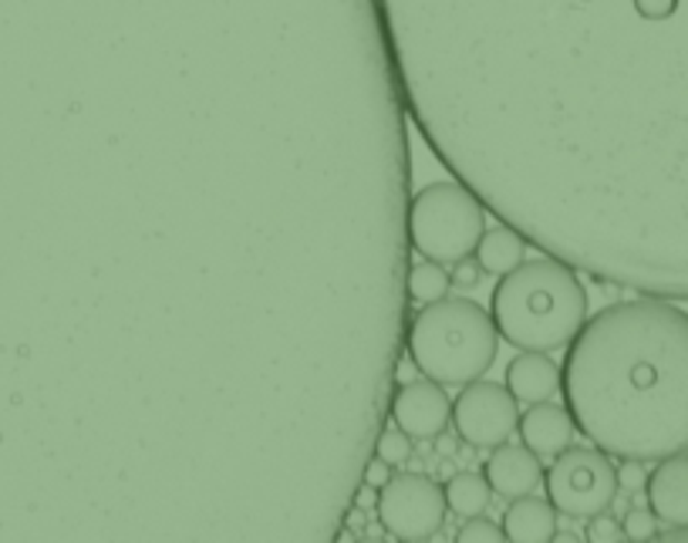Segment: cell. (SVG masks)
<instances>
[{"mask_svg": "<svg viewBox=\"0 0 688 543\" xmlns=\"http://www.w3.org/2000/svg\"><path fill=\"white\" fill-rule=\"evenodd\" d=\"M564 405L580 435L615 460L688 449V314L641 298L597 311L567 344Z\"/></svg>", "mask_w": 688, "mask_h": 543, "instance_id": "cell-1", "label": "cell"}, {"mask_svg": "<svg viewBox=\"0 0 688 543\" xmlns=\"http://www.w3.org/2000/svg\"><path fill=\"white\" fill-rule=\"evenodd\" d=\"M590 298L574 267L557 257L524 260L493 288L489 318L496 334L520 351H557L587 321Z\"/></svg>", "mask_w": 688, "mask_h": 543, "instance_id": "cell-2", "label": "cell"}, {"mask_svg": "<svg viewBox=\"0 0 688 543\" xmlns=\"http://www.w3.org/2000/svg\"><path fill=\"white\" fill-rule=\"evenodd\" d=\"M405 344L418 375L463 389L489 372L499 334L483 304L446 294L433 304H422L408 324Z\"/></svg>", "mask_w": 688, "mask_h": 543, "instance_id": "cell-3", "label": "cell"}, {"mask_svg": "<svg viewBox=\"0 0 688 543\" xmlns=\"http://www.w3.org/2000/svg\"><path fill=\"white\" fill-rule=\"evenodd\" d=\"M486 230V207L459 179L428 183L412 197L408 207V240L422 260L456 263L473 257Z\"/></svg>", "mask_w": 688, "mask_h": 543, "instance_id": "cell-4", "label": "cell"}, {"mask_svg": "<svg viewBox=\"0 0 688 543\" xmlns=\"http://www.w3.org/2000/svg\"><path fill=\"white\" fill-rule=\"evenodd\" d=\"M550 506L567 520H590L611 510L618 496V466L597 445H567L544 473Z\"/></svg>", "mask_w": 688, "mask_h": 543, "instance_id": "cell-5", "label": "cell"}, {"mask_svg": "<svg viewBox=\"0 0 688 543\" xmlns=\"http://www.w3.org/2000/svg\"><path fill=\"white\" fill-rule=\"evenodd\" d=\"M375 513L385 533L395 540H433L446 523V496L433 476L402 473L378 490Z\"/></svg>", "mask_w": 688, "mask_h": 543, "instance_id": "cell-6", "label": "cell"}, {"mask_svg": "<svg viewBox=\"0 0 688 543\" xmlns=\"http://www.w3.org/2000/svg\"><path fill=\"white\" fill-rule=\"evenodd\" d=\"M516 419H520V409H516V399L506 392L503 382L476 379L463 385L453 402L456 432L473 449H493L499 442H509V435L516 432Z\"/></svg>", "mask_w": 688, "mask_h": 543, "instance_id": "cell-7", "label": "cell"}, {"mask_svg": "<svg viewBox=\"0 0 688 543\" xmlns=\"http://www.w3.org/2000/svg\"><path fill=\"white\" fill-rule=\"evenodd\" d=\"M449 422H453V402L446 395V385L425 375L398 385L392 399V425H398L412 439H433L436 432L449 429Z\"/></svg>", "mask_w": 688, "mask_h": 543, "instance_id": "cell-8", "label": "cell"}, {"mask_svg": "<svg viewBox=\"0 0 688 543\" xmlns=\"http://www.w3.org/2000/svg\"><path fill=\"white\" fill-rule=\"evenodd\" d=\"M645 500L661 526H671V530L688 526V456L685 452L658 460V466L645 480Z\"/></svg>", "mask_w": 688, "mask_h": 543, "instance_id": "cell-9", "label": "cell"}, {"mask_svg": "<svg viewBox=\"0 0 688 543\" xmlns=\"http://www.w3.org/2000/svg\"><path fill=\"white\" fill-rule=\"evenodd\" d=\"M483 480L503 500L527 496V493H534L544 483L540 456H534L527 445L499 442V445L489 449V460L483 463Z\"/></svg>", "mask_w": 688, "mask_h": 543, "instance_id": "cell-10", "label": "cell"}, {"mask_svg": "<svg viewBox=\"0 0 688 543\" xmlns=\"http://www.w3.org/2000/svg\"><path fill=\"white\" fill-rule=\"evenodd\" d=\"M516 432H520L524 445L540 460H554L557 452H564L567 445H574L577 425L567 412V405L557 402H537L530 405L520 419H516Z\"/></svg>", "mask_w": 688, "mask_h": 543, "instance_id": "cell-11", "label": "cell"}, {"mask_svg": "<svg viewBox=\"0 0 688 543\" xmlns=\"http://www.w3.org/2000/svg\"><path fill=\"white\" fill-rule=\"evenodd\" d=\"M503 385L516 399V405L547 402L560 392V365L547 351H520L506 365Z\"/></svg>", "mask_w": 688, "mask_h": 543, "instance_id": "cell-12", "label": "cell"}, {"mask_svg": "<svg viewBox=\"0 0 688 543\" xmlns=\"http://www.w3.org/2000/svg\"><path fill=\"white\" fill-rule=\"evenodd\" d=\"M499 526L506 540L513 543H547L557 536V510L550 506V500L527 493V496L509 500Z\"/></svg>", "mask_w": 688, "mask_h": 543, "instance_id": "cell-13", "label": "cell"}, {"mask_svg": "<svg viewBox=\"0 0 688 543\" xmlns=\"http://www.w3.org/2000/svg\"><path fill=\"white\" fill-rule=\"evenodd\" d=\"M473 257H476V263H479L483 274H489V278H503L506 270L520 267V263L527 260V237H524L520 230H513V227L499 223V227H493V230H483V237H479Z\"/></svg>", "mask_w": 688, "mask_h": 543, "instance_id": "cell-14", "label": "cell"}, {"mask_svg": "<svg viewBox=\"0 0 688 543\" xmlns=\"http://www.w3.org/2000/svg\"><path fill=\"white\" fill-rule=\"evenodd\" d=\"M443 496H446V510L459 516H479L486 513L493 490L479 473H449V480L443 483Z\"/></svg>", "mask_w": 688, "mask_h": 543, "instance_id": "cell-15", "label": "cell"}, {"mask_svg": "<svg viewBox=\"0 0 688 543\" xmlns=\"http://www.w3.org/2000/svg\"><path fill=\"white\" fill-rule=\"evenodd\" d=\"M449 270L446 263H436V260H422L408 270V298L418 301V304H433L439 298L449 294Z\"/></svg>", "mask_w": 688, "mask_h": 543, "instance_id": "cell-16", "label": "cell"}, {"mask_svg": "<svg viewBox=\"0 0 688 543\" xmlns=\"http://www.w3.org/2000/svg\"><path fill=\"white\" fill-rule=\"evenodd\" d=\"M412 435L408 432H402L398 425H392V429H385L382 435H378V442H375V456L378 460H385V463H392V466H405L408 460H412Z\"/></svg>", "mask_w": 688, "mask_h": 543, "instance_id": "cell-17", "label": "cell"}, {"mask_svg": "<svg viewBox=\"0 0 688 543\" xmlns=\"http://www.w3.org/2000/svg\"><path fill=\"white\" fill-rule=\"evenodd\" d=\"M658 520L648 506H628L625 520H621V530H625V540H655L658 536Z\"/></svg>", "mask_w": 688, "mask_h": 543, "instance_id": "cell-18", "label": "cell"}, {"mask_svg": "<svg viewBox=\"0 0 688 543\" xmlns=\"http://www.w3.org/2000/svg\"><path fill=\"white\" fill-rule=\"evenodd\" d=\"M456 540L459 543H476V540H506V533H503V526L499 523H493L489 516H466V523L456 530Z\"/></svg>", "mask_w": 688, "mask_h": 543, "instance_id": "cell-19", "label": "cell"}, {"mask_svg": "<svg viewBox=\"0 0 688 543\" xmlns=\"http://www.w3.org/2000/svg\"><path fill=\"white\" fill-rule=\"evenodd\" d=\"M587 540L594 543H611V540H625V530H621V520H615L608 510H600L587 520Z\"/></svg>", "mask_w": 688, "mask_h": 543, "instance_id": "cell-20", "label": "cell"}, {"mask_svg": "<svg viewBox=\"0 0 688 543\" xmlns=\"http://www.w3.org/2000/svg\"><path fill=\"white\" fill-rule=\"evenodd\" d=\"M449 267H453L449 284H453L456 291H476V288H479L483 270H479L476 257H463V260H456V263H449Z\"/></svg>", "mask_w": 688, "mask_h": 543, "instance_id": "cell-21", "label": "cell"}, {"mask_svg": "<svg viewBox=\"0 0 688 543\" xmlns=\"http://www.w3.org/2000/svg\"><path fill=\"white\" fill-rule=\"evenodd\" d=\"M645 480H648V470H645L641 460H621V466H618V490L638 493V490H645Z\"/></svg>", "mask_w": 688, "mask_h": 543, "instance_id": "cell-22", "label": "cell"}, {"mask_svg": "<svg viewBox=\"0 0 688 543\" xmlns=\"http://www.w3.org/2000/svg\"><path fill=\"white\" fill-rule=\"evenodd\" d=\"M392 476H395V473H392V463H385V460H378V456L365 466V483L375 486V490H382Z\"/></svg>", "mask_w": 688, "mask_h": 543, "instance_id": "cell-23", "label": "cell"}, {"mask_svg": "<svg viewBox=\"0 0 688 543\" xmlns=\"http://www.w3.org/2000/svg\"><path fill=\"white\" fill-rule=\"evenodd\" d=\"M433 439H436V456H443V460H453V456H456L459 442H456V435H453V432H446V429H443V432H436Z\"/></svg>", "mask_w": 688, "mask_h": 543, "instance_id": "cell-24", "label": "cell"}, {"mask_svg": "<svg viewBox=\"0 0 688 543\" xmlns=\"http://www.w3.org/2000/svg\"><path fill=\"white\" fill-rule=\"evenodd\" d=\"M375 503H378V490L365 483V486L358 490V496H355V506H358V510H372Z\"/></svg>", "mask_w": 688, "mask_h": 543, "instance_id": "cell-25", "label": "cell"}, {"mask_svg": "<svg viewBox=\"0 0 688 543\" xmlns=\"http://www.w3.org/2000/svg\"><path fill=\"white\" fill-rule=\"evenodd\" d=\"M362 523H365V510H358V506H355V510H352V516H348V526H352V530H362Z\"/></svg>", "mask_w": 688, "mask_h": 543, "instance_id": "cell-26", "label": "cell"}]
</instances>
